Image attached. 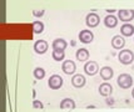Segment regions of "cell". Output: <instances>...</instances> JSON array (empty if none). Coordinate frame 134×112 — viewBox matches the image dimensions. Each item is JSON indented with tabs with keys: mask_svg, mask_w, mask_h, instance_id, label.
<instances>
[{
	"mask_svg": "<svg viewBox=\"0 0 134 112\" xmlns=\"http://www.w3.org/2000/svg\"><path fill=\"white\" fill-rule=\"evenodd\" d=\"M84 72L88 76H94L99 72V65L97 61H88L84 64Z\"/></svg>",
	"mask_w": 134,
	"mask_h": 112,
	"instance_id": "5b68a950",
	"label": "cell"
},
{
	"mask_svg": "<svg viewBox=\"0 0 134 112\" xmlns=\"http://www.w3.org/2000/svg\"><path fill=\"white\" fill-rule=\"evenodd\" d=\"M110 44H112V47H113V49H115V50H122V49L125 46V40H124L123 36L115 35V36H113V39H112Z\"/></svg>",
	"mask_w": 134,
	"mask_h": 112,
	"instance_id": "8fae6325",
	"label": "cell"
},
{
	"mask_svg": "<svg viewBox=\"0 0 134 112\" xmlns=\"http://www.w3.org/2000/svg\"><path fill=\"white\" fill-rule=\"evenodd\" d=\"M51 56H53V60H54V61L62 62V61H64V59H65V52H64V51H53V52H51Z\"/></svg>",
	"mask_w": 134,
	"mask_h": 112,
	"instance_id": "ffe728a7",
	"label": "cell"
},
{
	"mask_svg": "<svg viewBox=\"0 0 134 112\" xmlns=\"http://www.w3.org/2000/svg\"><path fill=\"white\" fill-rule=\"evenodd\" d=\"M62 70L65 75H74V72L76 70V65L71 60H64L62 64Z\"/></svg>",
	"mask_w": 134,
	"mask_h": 112,
	"instance_id": "52a82bcc",
	"label": "cell"
},
{
	"mask_svg": "<svg viewBox=\"0 0 134 112\" xmlns=\"http://www.w3.org/2000/svg\"><path fill=\"white\" fill-rule=\"evenodd\" d=\"M31 28H33V32L34 34H42L44 31V23L42 21H34L31 24Z\"/></svg>",
	"mask_w": 134,
	"mask_h": 112,
	"instance_id": "d6986e66",
	"label": "cell"
},
{
	"mask_svg": "<svg viewBox=\"0 0 134 112\" xmlns=\"http://www.w3.org/2000/svg\"><path fill=\"white\" fill-rule=\"evenodd\" d=\"M48 47H49V44L45 40H36L34 42V51L39 55L45 54L48 51Z\"/></svg>",
	"mask_w": 134,
	"mask_h": 112,
	"instance_id": "ba28073f",
	"label": "cell"
},
{
	"mask_svg": "<svg viewBox=\"0 0 134 112\" xmlns=\"http://www.w3.org/2000/svg\"><path fill=\"white\" fill-rule=\"evenodd\" d=\"M118 60L123 65H132V62L134 61V52L128 49L120 50V52L118 54Z\"/></svg>",
	"mask_w": 134,
	"mask_h": 112,
	"instance_id": "6da1fadb",
	"label": "cell"
},
{
	"mask_svg": "<svg viewBox=\"0 0 134 112\" xmlns=\"http://www.w3.org/2000/svg\"><path fill=\"white\" fill-rule=\"evenodd\" d=\"M51 47H53V51H65V49L68 47V42L64 40V39H55L51 44Z\"/></svg>",
	"mask_w": 134,
	"mask_h": 112,
	"instance_id": "7c38bea8",
	"label": "cell"
},
{
	"mask_svg": "<svg viewBox=\"0 0 134 112\" xmlns=\"http://www.w3.org/2000/svg\"><path fill=\"white\" fill-rule=\"evenodd\" d=\"M85 84H87V80H85V77L83 76V75H80V73L73 75V77H71V85L75 88H82V87L85 86Z\"/></svg>",
	"mask_w": 134,
	"mask_h": 112,
	"instance_id": "9c48e42d",
	"label": "cell"
},
{
	"mask_svg": "<svg viewBox=\"0 0 134 112\" xmlns=\"http://www.w3.org/2000/svg\"><path fill=\"white\" fill-rule=\"evenodd\" d=\"M117 84H118V86L120 88L127 90V88L133 86V77L129 73H120L118 76V79H117Z\"/></svg>",
	"mask_w": 134,
	"mask_h": 112,
	"instance_id": "7a4b0ae2",
	"label": "cell"
},
{
	"mask_svg": "<svg viewBox=\"0 0 134 112\" xmlns=\"http://www.w3.org/2000/svg\"><path fill=\"white\" fill-rule=\"evenodd\" d=\"M107 103L108 105H113V100H107Z\"/></svg>",
	"mask_w": 134,
	"mask_h": 112,
	"instance_id": "cb8c5ba5",
	"label": "cell"
},
{
	"mask_svg": "<svg viewBox=\"0 0 134 112\" xmlns=\"http://www.w3.org/2000/svg\"><path fill=\"white\" fill-rule=\"evenodd\" d=\"M33 73H34V77L36 80H43L45 77V70L43 67H35Z\"/></svg>",
	"mask_w": 134,
	"mask_h": 112,
	"instance_id": "44dd1931",
	"label": "cell"
},
{
	"mask_svg": "<svg viewBox=\"0 0 134 112\" xmlns=\"http://www.w3.org/2000/svg\"><path fill=\"white\" fill-rule=\"evenodd\" d=\"M120 34L125 37H130L132 35H134V25L132 24H123L120 28Z\"/></svg>",
	"mask_w": 134,
	"mask_h": 112,
	"instance_id": "e0dca14e",
	"label": "cell"
},
{
	"mask_svg": "<svg viewBox=\"0 0 134 112\" xmlns=\"http://www.w3.org/2000/svg\"><path fill=\"white\" fill-rule=\"evenodd\" d=\"M33 107H34V108H40V110H42V108L44 107V105H43L40 101L34 100V101H33Z\"/></svg>",
	"mask_w": 134,
	"mask_h": 112,
	"instance_id": "7402d4cb",
	"label": "cell"
},
{
	"mask_svg": "<svg viewBox=\"0 0 134 112\" xmlns=\"http://www.w3.org/2000/svg\"><path fill=\"white\" fill-rule=\"evenodd\" d=\"M98 91H99V93H100V96H103V97H108V96L110 95V93L113 92V86H112L109 82H103V84L99 86Z\"/></svg>",
	"mask_w": 134,
	"mask_h": 112,
	"instance_id": "5bb4252c",
	"label": "cell"
},
{
	"mask_svg": "<svg viewBox=\"0 0 134 112\" xmlns=\"http://www.w3.org/2000/svg\"><path fill=\"white\" fill-rule=\"evenodd\" d=\"M118 19L124 24H129L133 19H134V10L130 9H123L118 11Z\"/></svg>",
	"mask_w": 134,
	"mask_h": 112,
	"instance_id": "277c9868",
	"label": "cell"
},
{
	"mask_svg": "<svg viewBox=\"0 0 134 112\" xmlns=\"http://www.w3.org/2000/svg\"><path fill=\"white\" fill-rule=\"evenodd\" d=\"M63 77L59 76V75H51L48 80V86L51 88V90H59L63 87Z\"/></svg>",
	"mask_w": 134,
	"mask_h": 112,
	"instance_id": "3957f363",
	"label": "cell"
},
{
	"mask_svg": "<svg viewBox=\"0 0 134 112\" xmlns=\"http://www.w3.org/2000/svg\"><path fill=\"white\" fill-rule=\"evenodd\" d=\"M104 25L108 28V29H114L117 25H118V17L117 16H114L112 14L107 15L104 17Z\"/></svg>",
	"mask_w": 134,
	"mask_h": 112,
	"instance_id": "9a60e30c",
	"label": "cell"
},
{
	"mask_svg": "<svg viewBox=\"0 0 134 112\" xmlns=\"http://www.w3.org/2000/svg\"><path fill=\"white\" fill-rule=\"evenodd\" d=\"M100 23V17L98 14H95V13H89L87 16H85V24L88 28L93 29V28H97Z\"/></svg>",
	"mask_w": 134,
	"mask_h": 112,
	"instance_id": "8992f818",
	"label": "cell"
},
{
	"mask_svg": "<svg viewBox=\"0 0 134 112\" xmlns=\"http://www.w3.org/2000/svg\"><path fill=\"white\" fill-rule=\"evenodd\" d=\"M75 57H76V60L78 61H80V62H85V61H88V59H89V50L88 49H79V50H76V52H75Z\"/></svg>",
	"mask_w": 134,
	"mask_h": 112,
	"instance_id": "2e32d148",
	"label": "cell"
},
{
	"mask_svg": "<svg viewBox=\"0 0 134 112\" xmlns=\"http://www.w3.org/2000/svg\"><path fill=\"white\" fill-rule=\"evenodd\" d=\"M79 40L83 44H90L94 40V34L90 30H82L79 32Z\"/></svg>",
	"mask_w": 134,
	"mask_h": 112,
	"instance_id": "30bf717a",
	"label": "cell"
},
{
	"mask_svg": "<svg viewBox=\"0 0 134 112\" xmlns=\"http://www.w3.org/2000/svg\"><path fill=\"white\" fill-rule=\"evenodd\" d=\"M132 97L134 98V87H133V90H132Z\"/></svg>",
	"mask_w": 134,
	"mask_h": 112,
	"instance_id": "d4e9b609",
	"label": "cell"
},
{
	"mask_svg": "<svg viewBox=\"0 0 134 112\" xmlns=\"http://www.w3.org/2000/svg\"><path fill=\"white\" fill-rule=\"evenodd\" d=\"M34 15L35 16H43L44 15V11H34Z\"/></svg>",
	"mask_w": 134,
	"mask_h": 112,
	"instance_id": "603a6c76",
	"label": "cell"
},
{
	"mask_svg": "<svg viewBox=\"0 0 134 112\" xmlns=\"http://www.w3.org/2000/svg\"><path fill=\"white\" fill-rule=\"evenodd\" d=\"M60 108H62V110H74V108H75V102H74V100H73V98H69V97L63 98V100L60 101Z\"/></svg>",
	"mask_w": 134,
	"mask_h": 112,
	"instance_id": "ac0fdd59",
	"label": "cell"
},
{
	"mask_svg": "<svg viewBox=\"0 0 134 112\" xmlns=\"http://www.w3.org/2000/svg\"><path fill=\"white\" fill-rule=\"evenodd\" d=\"M99 73H100V77L104 80V81H109L113 76H114V71L112 67L109 66H104L99 70Z\"/></svg>",
	"mask_w": 134,
	"mask_h": 112,
	"instance_id": "4fadbf2b",
	"label": "cell"
}]
</instances>
